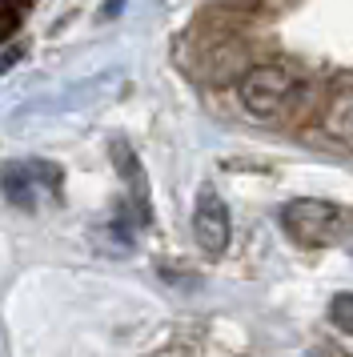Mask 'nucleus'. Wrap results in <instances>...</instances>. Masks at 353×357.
I'll return each mask as SVG.
<instances>
[{
  "mask_svg": "<svg viewBox=\"0 0 353 357\" xmlns=\"http://www.w3.org/2000/svg\"><path fill=\"white\" fill-rule=\"evenodd\" d=\"M112 161H117V173L128 181V197H133V209L141 217V225H149V197H144V169L137 165L133 149L125 141H112Z\"/></svg>",
  "mask_w": 353,
  "mask_h": 357,
  "instance_id": "5",
  "label": "nucleus"
},
{
  "mask_svg": "<svg viewBox=\"0 0 353 357\" xmlns=\"http://www.w3.org/2000/svg\"><path fill=\"white\" fill-rule=\"evenodd\" d=\"M20 56H24V49H20V45H16V49H8V52H4V56H0V77H4V73H8V68H13L16 61H20Z\"/></svg>",
  "mask_w": 353,
  "mask_h": 357,
  "instance_id": "8",
  "label": "nucleus"
},
{
  "mask_svg": "<svg viewBox=\"0 0 353 357\" xmlns=\"http://www.w3.org/2000/svg\"><path fill=\"white\" fill-rule=\"evenodd\" d=\"M193 237L201 245V253H209V257H221L225 249H229L233 221H229L225 197L213 185H201V193H197V205H193Z\"/></svg>",
  "mask_w": 353,
  "mask_h": 357,
  "instance_id": "4",
  "label": "nucleus"
},
{
  "mask_svg": "<svg viewBox=\"0 0 353 357\" xmlns=\"http://www.w3.org/2000/svg\"><path fill=\"white\" fill-rule=\"evenodd\" d=\"M325 132H329L333 141H341V145L353 149V97L333 105V113L325 116Z\"/></svg>",
  "mask_w": 353,
  "mask_h": 357,
  "instance_id": "6",
  "label": "nucleus"
},
{
  "mask_svg": "<svg viewBox=\"0 0 353 357\" xmlns=\"http://www.w3.org/2000/svg\"><path fill=\"white\" fill-rule=\"evenodd\" d=\"M329 321L341 333H353V293H337L333 301H329Z\"/></svg>",
  "mask_w": 353,
  "mask_h": 357,
  "instance_id": "7",
  "label": "nucleus"
},
{
  "mask_svg": "<svg viewBox=\"0 0 353 357\" xmlns=\"http://www.w3.org/2000/svg\"><path fill=\"white\" fill-rule=\"evenodd\" d=\"M61 181H64L61 165L32 157V161L4 165L0 189L8 197V205H16V209H36V193H40V189H45V193H61Z\"/></svg>",
  "mask_w": 353,
  "mask_h": 357,
  "instance_id": "3",
  "label": "nucleus"
},
{
  "mask_svg": "<svg viewBox=\"0 0 353 357\" xmlns=\"http://www.w3.org/2000/svg\"><path fill=\"white\" fill-rule=\"evenodd\" d=\"M297 93H301V81H297L293 68H285V65H257V68H249L245 81H241V105L253 116H261V121L285 113Z\"/></svg>",
  "mask_w": 353,
  "mask_h": 357,
  "instance_id": "2",
  "label": "nucleus"
},
{
  "mask_svg": "<svg viewBox=\"0 0 353 357\" xmlns=\"http://www.w3.org/2000/svg\"><path fill=\"white\" fill-rule=\"evenodd\" d=\"M281 229L305 249H333L353 233V209L325 197H297L281 209Z\"/></svg>",
  "mask_w": 353,
  "mask_h": 357,
  "instance_id": "1",
  "label": "nucleus"
}]
</instances>
